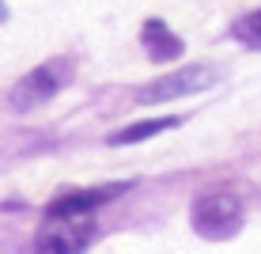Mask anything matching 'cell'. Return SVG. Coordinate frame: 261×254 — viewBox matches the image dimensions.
<instances>
[{
    "label": "cell",
    "instance_id": "7",
    "mask_svg": "<svg viewBox=\"0 0 261 254\" xmlns=\"http://www.w3.org/2000/svg\"><path fill=\"white\" fill-rule=\"evenodd\" d=\"M178 118H151V122H137L129 129H121L118 137H110V144H137V141H148L151 133H163V129H174Z\"/></svg>",
    "mask_w": 261,
    "mask_h": 254
},
{
    "label": "cell",
    "instance_id": "8",
    "mask_svg": "<svg viewBox=\"0 0 261 254\" xmlns=\"http://www.w3.org/2000/svg\"><path fill=\"white\" fill-rule=\"evenodd\" d=\"M239 34H242V38H257L261 42V12H250L246 19L239 23Z\"/></svg>",
    "mask_w": 261,
    "mask_h": 254
},
{
    "label": "cell",
    "instance_id": "6",
    "mask_svg": "<svg viewBox=\"0 0 261 254\" xmlns=\"http://www.w3.org/2000/svg\"><path fill=\"white\" fill-rule=\"evenodd\" d=\"M144 46H148L151 61H174L178 53H182V38L170 34L159 19H148L144 23Z\"/></svg>",
    "mask_w": 261,
    "mask_h": 254
},
{
    "label": "cell",
    "instance_id": "5",
    "mask_svg": "<svg viewBox=\"0 0 261 254\" xmlns=\"http://www.w3.org/2000/svg\"><path fill=\"white\" fill-rule=\"evenodd\" d=\"M121 190H129V182H118V186H95V190H68V194H61L57 201L49 205V213H91V209H98L102 201L118 197Z\"/></svg>",
    "mask_w": 261,
    "mask_h": 254
},
{
    "label": "cell",
    "instance_id": "9",
    "mask_svg": "<svg viewBox=\"0 0 261 254\" xmlns=\"http://www.w3.org/2000/svg\"><path fill=\"white\" fill-rule=\"evenodd\" d=\"M4 12H8V8H4V4H0V19H4Z\"/></svg>",
    "mask_w": 261,
    "mask_h": 254
},
{
    "label": "cell",
    "instance_id": "4",
    "mask_svg": "<svg viewBox=\"0 0 261 254\" xmlns=\"http://www.w3.org/2000/svg\"><path fill=\"white\" fill-rule=\"evenodd\" d=\"M204 84H208V72L193 65V68H182V72H174V76H159L155 84H148L140 91V103H163V99L193 95V91H201Z\"/></svg>",
    "mask_w": 261,
    "mask_h": 254
},
{
    "label": "cell",
    "instance_id": "3",
    "mask_svg": "<svg viewBox=\"0 0 261 254\" xmlns=\"http://www.w3.org/2000/svg\"><path fill=\"white\" fill-rule=\"evenodd\" d=\"M57 87H61L57 68H53V65H42V68H34L31 76H23L19 84L12 87V106H15V110H31V106L53 99V95H57Z\"/></svg>",
    "mask_w": 261,
    "mask_h": 254
},
{
    "label": "cell",
    "instance_id": "1",
    "mask_svg": "<svg viewBox=\"0 0 261 254\" xmlns=\"http://www.w3.org/2000/svg\"><path fill=\"white\" fill-rule=\"evenodd\" d=\"M87 243H91V220H87V213H49V220L42 224L34 247L53 250V254H72V250H84Z\"/></svg>",
    "mask_w": 261,
    "mask_h": 254
},
{
    "label": "cell",
    "instance_id": "2",
    "mask_svg": "<svg viewBox=\"0 0 261 254\" xmlns=\"http://www.w3.org/2000/svg\"><path fill=\"white\" fill-rule=\"evenodd\" d=\"M193 228L212 239H227L242 228V205L231 194H204L193 201Z\"/></svg>",
    "mask_w": 261,
    "mask_h": 254
}]
</instances>
